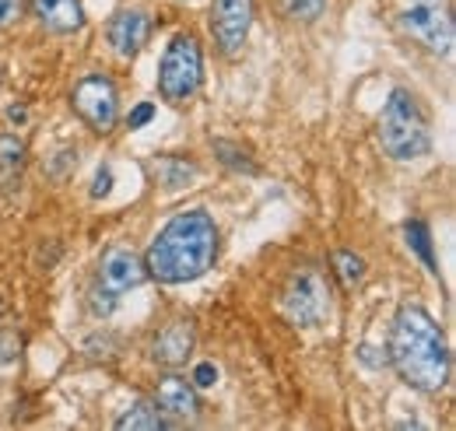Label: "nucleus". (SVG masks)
I'll list each match as a JSON object with an SVG mask.
<instances>
[{"instance_id":"1","label":"nucleus","mask_w":456,"mask_h":431,"mask_svg":"<svg viewBox=\"0 0 456 431\" xmlns=\"http://www.w3.org/2000/svg\"><path fill=\"white\" fill-rule=\"evenodd\" d=\"M387 362L394 365L400 382H407L418 393H439L450 382V347L443 326L411 302L400 305L390 323Z\"/></svg>"},{"instance_id":"2","label":"nucleus","mask_w":456,"mask_h":431,"mask_svg":"<svg viewBox=\"0 0 456 431\" xmlns=\"http://www.w3.org/2000/svg\"><path fill=\"white\" fill-rule=\"evenodd\" d=\"M218 260V224L200 207L179 211L144 253V270L159 284H186L204 277Z\"/></svg>"},{"instance_id":"3","label":"nucleus","mask_w":456,"mask_h":431,"mask_svg":"<svg viewBox=\"0 0 456 431\" xmlns=\"http://www.w3.org/2000/svg\"><path fill=\"white\" fill-rule=\"evenodd\" d=\"M379 148L394 162H414L432 151V123L425 102L411 88H394L379 112Z\"/></svg>"},{"instance_id":"4","label":"nucleus","mask_w":456,"mask_h":431,"mask_svg":"<svg viewBox=\"0 0 456 431\" xmlns=\"http://www.w3.org/2000/svg\"><path fill=\"white\" fill-rule=\"evenodd\" d=\"M204 85V50L193 32L172 36L159 63V95L169 106H190Z\"/></svg>"},{"instance_id":"5","label":"nucleus","mask_w":456,"mask_h":431,"mask_svg":"<svg viewBox=\"0 0 456 431\" xmlns=\"http://www.w3.org/2000/svg\"><path fill=\"white\" fill-rule=\"evenodd\" d=\"M148 281V270H144V260L126 249V246H110L99 260V284L92 288V313L95 316H110L116 305H119V295L130 291V288H141Z\"/></svg>"},{"instance_id":"6","label":"nucleus","mask_w":456,"mask_h":431,"mask_svg":"<svg viewBox=\"0 0 456 431\" xmlns=\"http://www.w3.org/2000/svg\"><path fill=\"white\" fill-rule=\"evenodd\" d=\"M281 313L291 326H320L330 316V288L323 281V273L313 267L291 270V277L281 288Z\"/></svg>"},{"instance_id":"7","label":"nucleus","mask_w":456,"mask_h":431,"mask_svg":"<svg viewBox=\"0 0 456 431\" xmlns=\"http://www.w3.org/2000/svg\"><path fill=\"white\" fill-rule=\"evenodd\" d=\"M70 109L99 134L110 137L119 126V88L110 74H85L70 88Z\"/></svg>"},{"instance_id":"8","label":"nucleus","mask_w":456,"mask_h":431,"mask_svg":"<svg viewBox=\"0 0 456 431\" xmlns=\"http://www.w3.org/2000/svg\"><path fill=\"white\" fill-rule=\"evenodd\" d=\"M400 25L407 28L411 39H418L428 53L446 56L453 50V18L443 7V0H414L403 14Z\"/></svg>"},{"instance_id":"9","label":"nucleus","mask_w":456,"mask_h":431,"mask_svg":"<svg viewBox=\"0 0 456 431\" xmlns=\"http://www.w3.org/2000/svg\"><path fill=\"white\" fill-rule=\"evenodd\" d=\"M253 14H256V0H215L211 4V36L225 60H235L246 50Z\"/></svg>"},{"instance_id":"10","label":"nucleus","mask_w":456,"mask_h":431,"mask_svg":"<svg viewBox=\"0 0 456 431\" xmlns=\"http://www.w3.org/2000/svg\"><path fill=\"white\" fill-rule=\"evenodd\" d=\"M151 28H155V21H151L148 11H141V7H119L113 18H110L106 36H110V46H113L116 53L123 56V60H130V56H137L148 46Z\"/></svg>"},{"instance_id":"11","label":"nucleus","mask_w":456,"mask_h":431,"mask_svg":"<svg viewBox=\"0 0 456 431\" xmlns=\"http://www.w3.org/2000/svg\"><path fill=\"white\" fill-rule=\"evenodd\" d=\"M197 347V329L190 320H172L159 329V337L151 340V362L162 369H183L190 362Z\"/></svg>"},{"instance_id":"12","label":"nucleus","mask_w":456,"mask_h":431,"mask_svg":"<svg viewBox=\"0 0 456 431\" xmlns=\"http://www.w3.org/2000/svg\"><path fill=\"white\" fill-rule=\"evenodd\" d=\"M155 407L169 418H179V421H193L200 414V393L190 378L175 376H162L155 382Z\"/></svg>"},{"instance_id":"13","label":"nucleus","mask_w":456,"mask_h":431,"mask_svg":"<svg viewBox=\"0 0 456 431\" xmlns=\"http://www.w3.org/2000/svg\"><path fill=\"white\" fill-rule=\"evenodd\" d=\"M39 25L53 36H70L85 28V4L81 0H28Z\"/></svg>"},{"instance_id":"14","label":"nucleus","mask_w":456,"mask_h":431,"mask_svg":"<svg viewBox=\"0 0 456 431\" xmlns=\"http://www.w3.org/2000/svg\"><path fill=\"white\" fill-rule=\"evenodd\" d=\"M169 425L166 414L155 407V400H137L134 407H126V414L116 418L119 431H162Z\"/></svg>"},{"instance_id":"15","label":"nucleus","mask_w":456,"mask_h":431,"mask_svg":"<svg viewBox=\"0 0 456 431\" xmlns=\"http://www.w3.org/2000/svg\"><path fill=\"white\" fill-rule=\"evenodd\" d=\"M25 141L14 134H0V186H14L25 165Z\"/></svg>"},{"instance_id":"16","label":"nucleus","mask_w":456,"mask_h":431,"mask_svg":"<svg viewBox=\"0 0 456 431\" xmlns=\"http://www.w3.org/2000/svg\"><path fill=\"white\" fill-rule=\"evenodd\" d=\"M211 148H215V159L225 165V168H232V172H242V175H256V172H260V165L253 162V155H249L242 144L215 141Z\"/></svg>"},{"instance_id":"17","label":"nucleus","mask_w":456,"mask_h":431,"mask_svg":"<svg viewBox=\"0 0 456 431\" xmlns=\"http://www.w3.org/2000/svg\"><path fill=\"white\" fill-rule=\"evenodd\" d=\"M155 172H159V183L166 190H183V186H190L197 179V165L186 162V159H162Z\"/></svg>"},{"instance_id":"18","label":"nucleus","mask_w":456,"mask_h":431,"mask_svg":"<svg viewBox=\"0 0 456 431\" xmlns=\"http://www.w3.org/2000/svg\"><path fill=\"white\" fill-rule=\"evenodd\" d=\"M403 232H407V246L421 256V264L432 270V273H439V267H436V253H432V232H428V224L414 217V221H407Z\"/></svg>"},{"instance_id":"19","label":"nucleus","mask_w":456,"mask_h":431,"mask_svg":"<svg viewBox=\"0 0 456 431\" xmlns=\"http://www.w3.org/2000/svg\"><path fill=\"white\" fill-rule=\"evenodd\" d=\"M334 273L341 277L344 288H358V284L365 281V260L354 256L351 249H338V253H334Z\"/></svg>"},{"instance_id":"20","label":"nucleus","mask_w":456,"mask_h":431,"mask_svg":"<svg viewBox=\"0 0 456 431\" xmlns=\"http://www.w3.org/2000/svg\"><path fill=\"white\" fill-rule=\"evenodd\" d=\"M278 7L285 11L291 21H316L327 7V0H278Z\"/></svg>"},{"instance_id":"21","label":"nucleus","mask_w":456,"mask_h":431,"mask_svg":"<svg viewBox=\"0 0 456 431\" xmlns=\"http://www.w3.org/2000/svg\"><path fill=\"white\" fill-rule=\"evenodd\" d=\"M197 389H211L215 382H218V369L211 365V362H200L197 369H193V378H190Z\"/></svg>"},{"instance_id":"22","label":"nucleus","mask_w":456,"mask_h":431,"mask_svg":"<svg viewBox=\"0 0 456 431\" xmlns=\"http://www.w3.org/2000/svg\"><path fill=\"white\" fill-rule=\"evenodd\" d=\"M110 190H113V168H110V165H102V168L95 172L92 197H95V200H102V197H110Z\"/></svg>"},{"instance_id":"23","label":"nucleus","mask_w":456,"mask_h":431,"mask_svg":"<svg viewBox=\"0 0 456 431\" xmlns=\"http://www.w3.org/2000/svg\"><path fill=\"white\" fill-rule=\"evenodd\" d=\"M155 119V106L151 102H141V106H134V112L126 116V126L130 130H141V126H148Z\"/></svg>"},{"instance_id":"24","label":"nucleus","mask_w":456,"mask_h":431,"mask_svg":"<svg viewBox=\"0 0 456 431\" xmlns=\"http://www.w3.org/2000/svg\"><path fill=\"white\" fill-rule=\"evenodd\" d=\"M21 11H25V0H0V28L14 25L21 18Z\"/></svg>"},{"instance_id":"25","label":"nucleus","mask_w":456,"mask_h":431,"mask_svg":"<svg viewBox=\"0 0 456 431\" xmlns=\"http://www.w3.org/2000/svg\"><path fill=\"white\" fill-rule=\"evenodd\" d=\"M14 351H18V344H14V340H0V365H7V362L14 358Z\"/></svg>"},{"instance_id":"26","label":"nucleus","mask_w":456,"mask_h":431,"mask_svg":"<svg viewBox=\"0 0 456 431\" xmlns=\"http://www.w3.org/2000/svg\"><path fill=\"white\" fill-rule=\"evenodd\" d=\"M25 116H28V112H25V106H11V109H7V119H11V123H25Z\"/></svg>"}]
</instances>
